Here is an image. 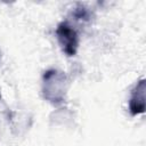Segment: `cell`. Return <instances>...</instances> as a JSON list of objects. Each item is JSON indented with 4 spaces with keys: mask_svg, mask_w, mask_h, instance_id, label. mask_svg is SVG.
Wrapping results in <instances>:
<instances>
[{
    "mask_svg": "<svg viewBox=\"0 0 146 146\" xmlns=\"http://www.w3.org/2000/svg\"><path fill=\"white\" fill-rule=\"evenodd\" d=\"M56 35L62 50L67 56H74L79 47V36L76 31L68 23L62 22L57 25Z\"/></svg>",
    "mask_w": 146,
    "mask_h": 146,
    "instance_id": "cell-2",
    "label": "cell"
},
{
    "mask_svg": "<svg viewBox=\"0 0 146 146\" xmlns=\"http://www.w3.org/2000/svg\"><path fill=\"white\" fill-rule=\"evenodd\" d=\"M72 14L79 21H89L90 19V16H91L89 9L87 7H84V6H82V5H78L74 8V10H73Z\"/></svg>",
    "mask_w": 146,
    "mask_h": 146,
    "instance_id": "cell-4",
    "label": "cell"
},
{
    "mask_svg": "<svg viewBox=\"0 0 146 146\" xmlns=\"http://www.w3.org/2000/svg\"><path fill=\"white\" fill-rule=\"evenodd\" d=\"M145 90H146L145 79H140L136 83V86L133 87L130 94L129 112L132 116L143 114L145 112Z\"/></svg>",
    "mask_w": 146,
    "mask_h": 146,
    "instance_id": "cell-3",
    "label": "cell"
},
{
    "mask_svg": "<svg viewBox=\"0 0 146 146\" xmlns=\"http://www.w3.org/2000/svg\"><path fill=\"white\" fill-rule=\"evenodd\" d=\"M0 98H1V95H0Z\"/></svg>",
    "mask_w": 146,
    "mask_h": 146,
    "instance_id": "cell-5",
    "label": "cell"
},
{
    "mask_svg": "<svg viewBox=\"0 0 146 146\" xmlns=\"http://www.w3.org/2000/svg\"><path fill=\"white\" fill-rule=\"evenodd\" d=\"M42 94L44 99L54 105L62 104L65 99V75L56 70H48L43 76Z\"/></svg>",
    "mask_w": 146,
    "mask_h": 146,
    "instance_id": "cell-1",
    "label": "cell"
}]
</instances>
